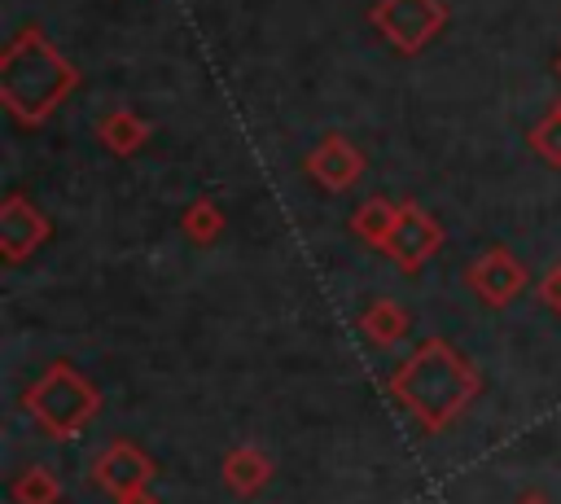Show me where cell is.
Segmentation results:
<instances>
[{
	"label": "cell",
	"instance_id": "1",
	"mask_svg": "<svg viewBox=\"0 0 561 504\" xmlns=\"http://www.w3.org/2000/svg\"><path fill=\"white\" fill-rule=\"evenodd\" d=\"M75 83H79V70L44 39L39 26H22L9 39L0 57V92L13 118L44 123L66 101V92H75Z\"/></svg>",
	"mask_w": 561,
	"mask_h": 504
},
{
	"label": "cell",
	"instance_id": "2",
	"mask_svg": "<svg viewBox=\"0 0 561 504\" xmlns=\"http://www.w3.org/2000/svg\"><path fill=\"white\" fill-rule=\"evenodd\" d=\"M368 18L399 53H421L443 31L447 9L443 0H377Z\"/></svg>",
	"mask_w": 561,
	"mask_h": 504
},
{
	"label": "cell",
	"instance_id": "3",
	"mask_svg": "<svg viewBox=\"0 0 561 504\" xmlns=\"http://www.w3.org/2000/svg\"><path fill=\"white\" fill-rule=\"evenodd\" d=\"M48 381H53L57 399H53V403H48V399H26V408L39 416V425H44L48 434H75V429L88 421V412L96 408V394H92V386H88L75 368H66V364H53V368H48Z\"/></svg>",
	"mask_w": 561,
	"mask_h": 504
},
{
	"label": "cell",
	"instance_id": "4",
	"mask_svg": "<svg viewBox=\"0 0 561 504\" xmlns=\"http://www.w3.org/2000/svg\"><path fill=\"white\" fill-rule=\"evenodd\" d=\"M438 245H443V228H438L421 206L403 202V206H399V219H394V232L386 237L381 250L394 254L403 267H421Z\"/></svg>",
	"mask_w": 561,
	"mask_h": 504
},
{
	"label": "cell",
	"instance_id": "5",
	"mask_svg": "<svg viewBox=\"0 0 561 504\" xmlns=\"http://www.w3.org/2000/svg\"><path fill=\"white\" fill-rule=\"evenodd\" d=\"M48 232H53V224L22 193H9L4 197V206H0V250H4L9 263L26 259L35 245H44Z\"/></svg>",
	"mask_w": 561,
	"mask_h": 504
},
{
	"label": "cell",
	"instance_id": "6",
	"mask_svg": "<svg viewBox=\"0 0 561 504\" xmlns=\"http://www.w3.org/2000/svg\"><path fill=\"white\" fill-rule=\"evenodd\" d=\"M307 171H311V180H320L329 193H342V188H351V184L359 180L364 153H359L351 140H342V136H324V140L307 153Z\"/></svg>",
	"mask_w": 561,
	"mask_h": 504
},
{
	"label": "cell",
	"instance_id": "7",
	"mask_svg": "<svg viewBox=\"0 0 561 504\" xmlns=\"http://www.w3.org/2000/svg\"><path fill=\"white\" fill-rule=\"evenodd\" d=\"M469 285L482 294V302L504 307V302L526 285V272H522V263H517L504 245H495V250H486L478 263H469Z\"/></svg>",
	"mask_w": 561,
	"mask_h": 504
},
{
	"label": "cell",
	"instance_id": "8",
	"mask_svg": "<svg viewBox=\"0 0 561 504\" xmlns=\"http://www.w3.org/2000/svg\"><path fill=\"white\" fill-rule=\"evenodd\" d=\"M153 478V465L131 447V443H114L101 460H96V482L114 495H127V491H140L145 482Z\"/></svg>",
	"mask_w": 561,
	"mask_h": 504
},
{
	"label": "cell",
	"instance_id": "9",
	"mask_svg": "<svg viewBox=\"0 0 561 504\" xmlns=\"http://www.w3.org/2000/svg\"><path fill=\"white\" fill-rule=\"evenodd\" d=\"M96 136H101V145H105L110 153L127 158V153H136V149L149 140V123H145L140 114H131L127 105H118V110L101 114V123H96Z\"/></svg>",
	"mask_w": 561,
	"mask_h": 504
},
{
	"label": "cell",
	"instance_id": "10",
	"mask_svg": "<svg viewBox=\"0 0 561 504\" xmlns=\"http://www.w3.org/2000/svg\"><path fill=\"white\" fill-rule=\"evenodd\" d=\"M267 473H272V460L259 451V447H237V451H228V460H224V478H228V486L232 491H259L263 482H267Z\"/></svg>",
	"mask_w": 561,
	"mask_h": 504
},
{
	"label": "cell",
	"instance_id": "11",
	"mask_svg": "<svg viewBox=\"0 0 561 504\" xmlns=\"http://www.w3.org/2000/svg\"><path fill=\"white\" fill-rule=\"evenodd\" d=\"M394 219H399V206H394V202L373 197V202H364V206L355 210L351 232H355L359 241H368V245H386V237L394 232Z\"/></svg>",
	"mask_w": 561,
	"mask_h": 504
},
{
	"label": "cell",
	"instance_id": "12",
	"mask_svg": "<svg viewBox=\"0 0 561 504\" xmlns=\"http://www.w3.org/2000/svg\"><path fill=\"white\" fill-rule=\"evenodd\" d=\"M180 232L193 241V245H210L219 232H224V210L215 202H193L184 215H180Z\"/></svg>",
	"mask_w": 561,
	"mask_h": 504
},
{
	"label": "cell",
	"instance_id": "13",
	"mask_svg": "<svg viewBox=\"0 0 561 504\" xmlns=\"http://www.w3.org/2000/svg\"><path fill=\"white\" fill-rule=\"evenodd\" d=\"M530 145H535V153H539L543 162L561 167V105H552V110L530 127Z\"/></svg>",
	"mask_w": 561,
	"mask_h": 504
},
{
	"label": "cell",
	"instance_id": "14",
	"mask_svg": "<svg viewBox=\"0 0 561 504\" xmlns=\"http://www.w3.org/2000/svg\"><path fill=\"white\" fill-rule=\"evenodd\" d=\"M364 329H368V337H377V342H394V337L408 329V316H403L399 302H373V311L364 316Z\"/></svg>",
	"mask_w": 561,
	"mask_h": 504
},
{
	"label": "cell",
	"instance_id": "15",
	"mask_svg": "<svg viewBox=\"0 0 561 504\" xmlns=\"http://www.w3.org/2000/svg\"><path fill=\"white\" fill-rule=\"evenodd\" d=\"M13 495H18V504H53L57 500V482H53L48 469H26L18 478V486H13Z\"/></svg>",
	"mask_w": 561,
	"mask_h": 504
},
{
	"label": "cell",
	"instance_id": "16",
	"mask_svg": "<svg viewBox=\"0 0 561 504\" xmlns=\"http://www.w3.org/2000/svg\"><path fill=\"white\" fill-rule=\"evenodd\" d=\"M539 298H543L552 311H561V263H557V267L543 276V285H539Z\"/></svg>",
	"mask_w": 561,
	"mask_h": 504
},
{
	"label": "cell",
	"instance_id": "17",
	"mask_svg": "<svg viewBox=\"0 0 561 504\" xmlns=\"http://www.w3.org/2000/svg\"><path fill=\"white\" fill-rule=\"evenodd\" d=\"M118 504H158V500H153V491H149V486H140V491L118 495Z\"/></svg>",
	"mask_w": 561,
	"mask_h": 504
},
{
	"label": "cell",
	"instance_id": "18",
	"mask_svg": "<svg viewBox=\"0 0 561 504\" xmlns=\"http://www.w3.org/2000/svg\"><path fill=\"white\" fill-rule=\"evenodd\" d=\"M526 504H543V500H539V495H530V500H526Z\"/></svg>",
	"mask_w": 561,
	"mask_h": 504
}]
</instances>
